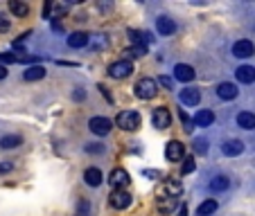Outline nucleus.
<instances>
[{"label":"nucleus","instance_id":"4468645a","mask_svg":"<svg viewBox=\"0 0 255 216\" xmlns=\"http://www.w3.org/2000/svg\"><path fill=\"white\" fill-rule=\"evenodd\" d=\"M222 151L224 155H228V158H235V155H240L242 151H244V142L242 140H226V142L222 144Z\"/></svg>","mask_w":255,"mask_h":216},{"label":"nucleus","instance_id":"72a5a7b5","mask_svg":"<svg viewBox=\"0 0 255 216\" xmlns=\"http://www.w3.org/2000/svg\"><path fill=\"white\" fill-rule=\"evenodd\" d=\"M194 167H197L194 158H192V155H188V158H183V169H181V171H183V173H192Z\"/></svg>","mask_w":255,"mask_h":216},{"label":"nucleus","instance_id":"a878e982","mask_svg":"<svg viewBox=\"0 0 255 216\" xmlns=\"http://www.w3.org/2000/svg\"><path fill=\"white\" fill-rule=\"evenodd\" d=\"M228 187H231V180H228V176H217V178H212V183H210V189H212V192H226Z\"/></svg>","mask_w":255,"mask_h":216},{"label":"nucleus","instance_id":"1a4fd4ad","mask_svg":"<svg viewBox=\"0 0 255 216\" xmlns=\"http://www.w3.org/2000/svg\"><path fill=\"white\" fill-rule=\"evenodd\" d=\"M233 54H235L237 59H249V57H253L255 54V45L251 43L249 39H242V41H237V43L233 45Z\"/></svg>","mask_w":255,"mask_h":216},{"label":"nucleus","instance_id":"c756f323","mask_svg":"<svg viewBox=\"0 0 255 216\" xmlns=\"http://www.w3.org/2000/svg\"><path fill=\"white\" fill-rule=\"evenodd\" d=\"M125 54H127V61L129 59H140L147 54V45H131L129 50H125Z\"/></svg>","mask_w":255,"mask_h":216},{"label":"nucleus","instance_id":"f257e3e1","mask_svg":"<svg viewBox=\"0 0 255 216\" xmlns=\"http://www.w3.org/2000/svg\"><path fill=\"white\" fill-rule=\"evenodd\" d=\"M133 90H135V97H138V99H154V97L158 95V83L149 77H142L138 83H135Z\"/></svg>","mask_w":255,"mask_h":216},{"label":"nucleus","instance_id":"f03ea898","mask_svg":"<svg viewBox=\"0 0 255 216\" xmlns=\"http://www.w3.org/2000/svg\"><path fill=\"white\" fill-rule=\"evenodd\" d=\"M116 124L120 126L122 131H138L140 124H142V117L135 111H122L120 115L116 117Z\"/></svg>","mask_w":255,"mask_h":216},{"label":"nucleus","instance_id":"7ed1b4c3","mask_svg":"<svg viewBox=\"0 0 255 216\" xmlns=\"http://www.w3.org/2000/svg\"><path fill=\"white\" fill-rule=\"evenodd\" d=\"M181 194H183V185L172 178L163 180V185L158 187V198H178Z\"/></svg>","mask_w":255,"mask_h":216},{"label":"nucleus","instance_id":"a19ab883","mask_svg":"<svg viewBox=\"0 0 255 216\" xmlns=\"http://www.w3.org/2000/svg\"><path fill=\"white\" fill-rule=\"evenodd\" d=\"M188 214V210H185V205H181V216H185Z\"/></svg>","mask_w":255,"mask_h":216},{"label":"nucleus","instance_id":"ea45409f","mask_svg":"<svg viewBox=\"0 0 255 216\" xmlns=\"http://www.w3.org/2000/svg\"><path fill=\"white\" fill-rule=\"evenodd\" d=\"M5 77H7V68L0 66V79H5Z\"/></svg>","mask_w":255,"mask_h":216},{"label":"nucleus","instance_id":"2f4dec72","mask_svg":"<svg viewBox=\"0 0 255 216\" xmlns=\"http://www.w3.org/2000/svg\"><path fill=\"white\" fill-rule=\"evenodd\" d=\"M178 117H181V122H183L185 133H192V131H194V120H190L185 111H178Z\"/></svg>","mask_w":255,"mask_h":216},{"label":"nucleus","instance_id":"c9c22d12","mask_svg":"<svg viewBox=\"0 0 255 216\" xmlns=\"http://www.w3.org/2000/svg\"><path fill=\"white\" fill-rule=\"evenodd\" d=\"M7 29H9V20L0 14V32H7Z\"/></svg>","mask_w":255,"mask_h":216},{"label":"nucleus","instance_id":"0eeeda50","mask_svg":"<svg viewBox=\"0 0 255 216\" xmlns=\"http://www.w3.org/2000/svg\"><path fill=\"white\" fill-rule=\"evenodd\" d=\"M151 124H154L156 129H169V126H172V115H169V111L165 106L154 108V113H151Z\"/></svg>","mask_w":255,"mask_h":216},{"label":"nucleus","instance_id":"5701e85b","mask_svg":"<svg viewBox=\"0 0 255 216\" xmlns=\"http://www.w3.org/2000/svg\"><path fill=\"white\" fill-rule=\"evenodd\" d=\"M237 126H242V129H246V131H253L255 129V113H249V111L240 113V115H237Z\"/></svg>","mask_w":255,"mask_h":216},{"label":"nucleus","instance_id":"a211bd4d","mask_svg":"<svg viewBox=\"0 0 255 216\" xmlns=\"http://www.w3.org/2000/svg\"><path fill=\"white\" fill-rule=\"evenodd\" d=\"M84 180H86V185H91V187H100L104 176H102V171L97 167H88L86 171H84Z\"/></svg>","mask_w":255,"mask_h":216},{"label":"nucleus","instance_id":"c85d7f7f","mask_svg":"<svg viewBox=\"0 0 255 216\" xmlns=\"http://www.w3.org/2000/svg\"><path fill=\"white\" fill-rule=\"evenodd\" d=\"M9 11H11L14 16H20V18H23V16H27V14H29V7L25 5V2L11 0V2H9Z\"/></svg>","mask_w":255,"mask_h":216},{"label":"nucleus","instance_id":"4c0bfd02","mask_svg":"<svg viewBox=\"0 0 255 216\" xmlns=\"http://www.w3.org/2000/svg\"><path fill=\"white\" fill-rule=\"evenodd\" d=\"M160 86L167 88V90H172V79H169V77H160Z\"/></svg>","mask_w":255,"mask_h":216},{"label":"nucleus","instance_id":"6e6552de","mask_svg":"<svg viewBox=\"0 0 255 216\" xmlns=\"http://www.w3.org/2000/svg\"><path fill=\"white\" fill-rule=\"evenodd\" d=\"M109 205L113 210H127L131 205V194L125 192V189H116V192L109 196Z\"/></svg>","mask_w":255,"mask_h":216},{"label":"nucleus","instance_id":"473e14b6","mask_svg":"<svg viewBox=\"0 0 255 216\" xmlns=\"http://www.w3.org/2000/svg\"><path fill=\"white\" fill-rule=\"evenodd\" d=\"M77 216H91V203L86 198H79L77 203Z\"/></svg>","mask_w":255,"mask_h":216},{"label":"nucleus","instance_id":"cd10ccee","mask_svg":"<svg viewBox=\"0 0 255 216\" xmlns=\"http://www.w3.org/2000/svg\"><path fill=\"white\" fill-rule=\"evenodd\" d=\"M176 207H178V198H160L158 201V212H163V214H169Z\"/></svg>","mask_w":255,"mask_h":216},{"label":"nucleus","instance_id":"e433bc0d","mask_svg":"<svg viewBox=\"0 0 255 216\" xmlns=\"http://www.w3.org/2000/svg\"><path fill=\"white\" fill-rule=\"evenodd\" d=\"M142 176H144V178H160V173H158V171H154V169H144Z\"/></svg>","mask_w":255,"mask_h":216},{"label":"nucleus","instance_id":"aec40b11","mask_svg":"<svg viewBox=\"0 0 255 216\" xmlns=\"http://www.w3.org/2000/svg\"><path fill=\"white\" fill-rule=\"evenodd\" d=\"M129 39L133 45H147L154 41V36H151L149 32H138V29H131L129 32Z\"/></svg>","mask_w":255,"mask_h":216},{"label":"nucleus","instance_id":"7c9ffc66","mask_svg":"<svg viewBox=\"0 0 255 216\" xmlns=\"http://www.w3.org/2000/svg\"><path fill=\"white\" fill-rule=\"evenodd\" d=\"M23 54H11V52H0V66H5V63H18L23 61Z\"/></svg>","mask_w":255,"mask_h":216},{"label":"nucleus","instance_id":"bb28decb","mask_svg":"<svg viewBox=\"0 0 255 216\" xmlns=\"http://www.w3.org/2000/svg\"><path fill=\"white\" fill-rule=\"evenodd\" d=\"M20 142H23L20 135H5L0 140V149H16V146H20Z\"/></svg>","mask_w":255,"mask_h":216},{"label":"nucleus","instance_id":"9b49d317","mask_svg":"<svg viewBox=\"0 0 255 216\" xmlns=\"http://www.w3.org/2000/svg\"><path fill=\"white\" fill-rule=\"evenodd\" d=\"M88 48L93 50V52H104V50H109V36L106 34H88Z\"/></svg>","mask_w":255,"mask_h":216},{"label":"nucleus","instance_id":"f3484780","mask_svg":"<svg viewBox=\"0 0 255 216\" xmlns=\"http://www.w3.org/2000/svg\"><path fill=\"white\" fill-rule=\"evenodd\" d=\"M156 29H158L163 36H172V34L176 32V23H174L172 18H167V16H160V18L156 20Z\"/></svg>","mask_w":255,"mask_h":216},{"label":"nucleus","instance_id":"6ab92c4d","mask_svg":"<svg viewBox=\"0 0 255 216\" xmlns=\"http://www.w3.org/2000/svg\"><path fill=\"white\" fill-rule=\"evenodd\" d=\"M235 77H237V81H242V83H253L255 81V68L253 66H240L235 70Z\"/></svg>","mask_w":255,"mask_h":216},{"label":"nucleus","instance_id":"58836bf2","mask_svg":"<svg viewBox=\"0 0 255 216\" xmlns=\"http://www.w3.org/2000/svg\"><path fill=\"white\" fill-rule=\"evenodd\" d=\"M11 169H14V164H11V162L0 164V173H7V171H11Z\"/></svg>","mask_w":255,"mask_h":216},{"label":"nucleus","instance_id":"dca6fc26","mask_svg":"<svg viewBox=\"0 0 255 216\" xmlns=\"http://www.w3.org/2000/svg\"><path fill=\"white\" fill-rule=\"evenodd\" d=\"M199 101H201V92H199V88H183V90H181V104L199 106Z\"/></svg>","mask_w":255,"mask_h":216},{"label":"nucleus","instance_id":"f704fd0d","mask_svg":"<svg viewBox=\"0 0 255 216\" xmlns=\"http://www.w3.org/2000/svg\"><path fill=\"white\" fill-rule=\"evenodd\" d=\"M194 151H197V153L199 155H203V153H206V151H208V142H206V140H194Z\"/></svg>","mask_w":255,"mask_h":216},{"label":"nucleus","instance_id":"393cba45","mask_svg":"<svg viewBox=\"0 0 255 216\" xmlns=\"http://www.w3.org/2000/svg\"><path fill=\"white\" fill-rule=\"evenodd\" d=\"M217 207H219V205H217L215 198H208V201H203L201 205H199L197 214L199 216H210V214H215V212H217Z\"/></svg>","mask_w":255,"mask_h":216},{"label":"nucleus","instance_id":"4be33fe9","mask_svg":"<svg viewBox=\"0 0 255 216\" xmlns=\"http://www.w3.org/2000/svg\"><path fill=\"white\" fill-rule=\"evenodd\" d=\"M45 77V68L43 66H32L23 72V79L25 81H39V79Z\"/></svg>","mask_w":255,"mask_h":216},{"label":"nucleus","instance_id":"9d476101","mask_svg":"<svg viewBox=\"0 0 255 216\" xmlns=\"http://www.w3.org/2000/svg\"><path fill=\"white\" fill-rule=\"evenodd\" d=\"M109 183H111V187L122 189L131 183V178H129V173H127V169H113L111 176H109Z\"/></svg>","mask_w":255,"mask_h":216},{"label":"nucleus","instance_id":"39448f33","mask_svg":"<svg viewBox=\"0 0 255 216\" xmlns=\"http://www.w3.org/2000/svg\"><path fill=\"white\" fill-rule=\"evenodd\" d=\"M133 72V66H131V61H127V59H122V61H116L109 66V74H111L113 79H127Z\"/></svg>","mask_w":255,"mask_h":216},{"label":"nucleus","instance_id":"2eb2a0df","mask_svg":"<svg viewBox=\"0 0 255 216\" xmlns=\"http://www.w3.org/2000/svg\"><path fill=\"white\" fill-rule=\"evenodd\" d=\"M237 86L235 83H231V81H224V83H219L217 86V97H222L224 101H231V99H235L237 97Z\"/></svg>","mask_w":255,"mask_h":216},{"label":"nucleus","instance_id":"20e7f679","mask_svg":"<svg viewBox=\"0 0 255 216\" xmlns=\"http://www.w3.org/2000/svg\"><path fill=\"white\" fill-rule=\"evenodd\" d=\"M165 158L169 162H178V160L185 158V146L183 142H178V140H169L167 146H165Z\"/></svg>","mask_w":255,"mask_h":216},{"label":"nucleus","instance_id":"f8f14e48","mask_svg":"<svg viewBox=\"0 0 255 216\" xmlns=\"http://www.w3.org/2000/svg\"><path fill=\"white\" fill-rule=\"evenodd\" d=\"M68 11V5H63V2H45V7H43V16L45 18H61L63 14Z\"/></svg>","mask_w":255,"mask_h":216},{"label":"nucleus","instance_id":"b1692460","mask_svg":"<svg viewBox=\"0 0 255 216\" xmlns=\"http://www.w3.org/2000/svg\"><path fill=\"white\" fill-rule=\"evenodd\" d=\"M212 122H215V113L212 111H199L194 115V124L197 126H212Z\"/></svg>","mask_w":255,"mask_h":216},{"label":"nucleus","instance_id":"ddd939ff","mask_svg":"<svg viewBox=\"0 0 255 216\" xmlns=\"http://www.w3.org/2000/svg\"><path fill=\"white\" fill-rule=\"evenodd\" d=\"M174 77L178 79V81H192L194 77H197V72H194L192 66H188V63H178L176 68H174Z\"/></svg>","mask_w":255,"mask_h":216},{"label":"nucleus","instance_id":"412c9836","mask_svg":"<svg viewBox=\"0 0 255 216\" xmlns=\"http://www.w3.org/2000/svg\"><path fill=\"white\" fill-rule=\"evenodd\" d=\"M68 45H70V48H86L88 34L86 32H72L70 36H68Z\"/></svg>","mask_w":255,"mask_h":216},{"label":"nucleus","instance_id":"423d86ee","mask_svg":"<svg viewBox=\"0 0 255 216\" xmlns=\"http://www.w3.org/2000/svg\"><path fill=\"white\" fill-rule=\"evenodd\" d=\"M88 129H91L95 135H100V138H104V135H109V133H111V129H113V122L109 120V117H93V120L88 122Z\"/></svg>","mask_w":255,"mask_h":216}]
</instances>
